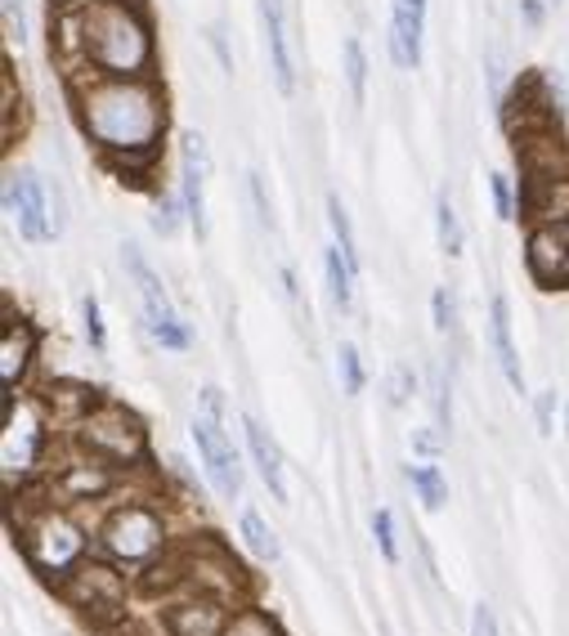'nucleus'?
<instances>
[{"label":"nucleus","mask_w":569,"mask_h":636,"mask_svg":"<svg viewBox=\"0 0 569 636\" xmlns=\"http://www.w3.org/2000/svg\"><path fill=\"white\" fill-rule=\"evenodd\" d=\"M525 19H529V23H538V19H543V10L534 6V0H525Z\"/></svg>","instance_id":"nucleus-37"},{"label":"nucleus","mask_w":569,"mask_h":636,"mask_svg":"<svg viewBox=\"0 0 569 636\" xmlns=\"http://www.w3.org/2000/svg\"><path fill=\"white\" fill-rule=\"evenodd\" d=\"M77 45L99 77L139 82L153 67V36L135 0H90L73 14Z\"/></svg>","instance_id":"nucleus-2"},{"label":"nucleus","mask_w":569,"mask_h":636,"mask_svg":"<svg viewBox=\"0 0 569 636\" xmlns=\"http://www.w3.org/2000/svg\"><path fill=\"white\" fill-rule=\"evenodd\" d=\"M243 542L251 547V556L256 560H278V533L265 525V516L260 511H243Z\"/></svg>","instance_id":"nucleus-22"},{"label":"nucleus","mask_w":569,"mask_h":636,"mask_svg":"<svg viewBox=\"0 0 569 636\" xmlns=\"http://www.w3.org/2000/svg\"><path fill=\"white\" fill-rule=\"evenodd\" d=\"M117 484V471L99 457H82V462H67L54 479L50 493L58 503H86V498H104V493Z\"/></svg>","instance_id":"nucleus-13"},{"label":"nucleus","mask_w":569,"mask_h":636,"mask_svg":"<svg viewBox=\"0 0 569 636\" xmlns=\"http://www.w3.org/2000/svg\"><path fill=\"white\" fill-rule=\"evenodd\" d=\"M529 278L547 292H569V216H551L534 225L525 247Z\"/></svg>","instance_id":"nucleus-9"},{"label":"nucleus","mask_w":569,"mask_h":636,"mask_svg":"<svg viewBox=\"0 0 569 636\" xmlns=\"http://www.w3.org/2000/svg\"><path fill=\"white\" fill-rule=\"evenodd\" d=\"M41 444H45V417L32 399H10V417H6V435H0V471L6 484H23L36 462H41Z\"/></svg>","instance_id":"nucleus-6"},{"label":"nucleus","mask_w":569,"mask_h":636,"mask_svg":"<svg viewBox=\"0 0 569 636\" xmlns=\"http://www.w3.org/2000/svg\"><path fill=\"white\" fill-rule=\"evenodd\" d=\"M471 636H497V614H493V605H475V614H471Z\"/></svg>","instance_id":"nucleus-31"},{"label":"nucleus","mask_w":569,"mask_h":636,"mask_svg":"<svg viewBox=\"0 0 569 636\" xmlns=\"http://www.w3.org/2000/svg\"><path fill=\"white\" fill-rule=\"evenodd\" d=\"M23 556L50 579H67L86 560V533L73 516H63L54 507H45L36 520L23 525Z\"/></svg>","instance_id":"nucleus-4"},{"label":"nucleus","mask_w":569,"mask_h":636,"mask_svg":"<svg viewBox=\"0 0 569 636\" xmlns=\"http://www.w3.org/2000/svg\"><path fill=\"white\" fill-rule=\"evenodd\" d=\"M336 373H341V390H345V395H359V390H364L359 349H354V345H341V349H336Z\"/></svg>","instance_id":"nucleus-27"},{"label":"nucleus","mask_w":569,"mask_h":636,"mask_svg":"<svg viewBox=\"0 0 569 636\" xmlns=\"http://www.w3.org/2000/svg\"><path fill=\"white\" fill-rule=\"evenodd\" d=\"M99 542L104 551L117 560V564H130V570H149V564L167 551V525L153 507L144 503H126L117 507L104 529H99Z\"/></svg>","instance_id":"nucleus-3"},{"label":"nucleus","mask_w":569,"mask_h":636,"mask_svg":"<svg viewBox=\"0 0 569 636\" xmlns=\"http://www.w3.org/2000/svg\"><path fill=\"white\" fill-rule=\"evenodd\" d=\"M121 260H126V269H130V278H135V292H139V301H144V323H149V332H153V341L162 345V349H189V327L180 323V314H175V305H171V297H167V288H162V278L149 269V260L139 256L130 242L121 247Z\"/></svg>","instance_id":"nucleus-7"},{"label":"nucleus","mask_w":569,"mask_h":636,"mask_svg":"<svg viewBox=\"0 0 569 636\" xmlns=\"http://www.w3.org/2000/svg\"><path fill=\"white\" fill-rule=\"evenodd\" d=\"M390 386H395V390H390V399H395V403H404V399H408V386H412V381H408V373H404V368H395Z\"/></svg>","instance_id":"nucleus-35"},{"label":"nucleus","mask_w":569,"mask_h":636,"mask_svg":"<svg viewBox=\"0 0 569 636\" xmlns=\"http://www.w3.org/2000/svg\"><path fill=\"white\" fill-rule=\"evenodd\" d=\"M323 269H328V292H332V301H336L341 310H350V301H354V265L345 260V251H341L336 242L328 247Z\"/></svg>","instance_id":"nucleus-21"},{"label":"nucleus","mask_w":569,"mask_h":636,"mask_svg":"<svg viewBox=\"0 0 569 636\" xmlns=\"http://www.w3.org/2000/svg\"><path fill=\"white\" fill-rule=\"evenodd\" d=\"M345 82H350V95H354V99H364V86H368V58H364L359 36H345Z\"/></svg>","instance_id":"nucleus-26"},{"label":"nucleus","mask_w":569,"mask_h":636,"mask_svg":"<svg viewBox=\"0 0 569 636\" xmlns=\"http://www.w3.org/2000/svg\"><path fill=\"white\" fill-rule=\"evenodd\" d=\"M193 444H197V462L211 479V488L221 493V498H243V457L234 449V440L225 435V427L211 412H202L193 421Z\"/></svg>","instance_id":"nucleus-8"},{"label":"nucleus","mask_w":569,"mask_h":636,"mask_svg":"<svg viewBox=\"0 0 569 636\" xmlns=\"http://www.w3.org/2000/svg\"><path fill=\"white\" fill-rule=\"evenodd\" d=\"M6 206H10V216L19 225V234L28 242H45L54 234L50 225V211H45V188L32 171H14L10 184H6Z\"/></svg>","instance_id":"nucleus-11"},{"label":"nucleus","mask_w":569,"mask_h":636,"mask_svg":"<svg viewBox=\"0 0 569 636\" xmlns=\"http://www.w3.org/2000/svg\"><path fill=\"white\" fill-rule=\"evenodd\" d=\"M421 32H426V0H395L390 58H395V67H404V73L421 63Z\"/></svg>","instance_id":"nucleus-14"},{"label":"nucleus","mask_w":569,"mask_h":636,"mask_svg":"<svg viewBox=\"0 0 569 636\" xmlns=\"http://www.w3.org/2000/svg\"><path fill=\"white\" fill-rule=\"evenodd\" d=\"M180 162H184V216L193 220L197 234H206V197H202V184H206V144L202 134H184V149H180Z\"/></svg>","instance_id":"nucleus-17"},{"label":"nucleus","mask_w":569,"mask_h":636,"mask_svg":"<svg viewBox=\"0 0 569 636\" xmlns=\"http://www.w3.org/2000/svg\"><path fill=\"white\" fill-rule=\"evenodd\" d=\"M153 225H158V234H175V225H180V216H175V202H167V197H162V206H158Z\"/></svg>","instance_id":"nucleus-34"},{"label":"nucleus","mask_w":569,"mask_h":636,"mask_svg":"<svg viewBox=\"0 0 569 636\" xmlns=\"http://www.w3.org/2000/svg\"><path fill=\"white\" fill-rule=\"evenodd\" d=\"M221 636H282V627L265 614V610H238V614H229V623H225V632Z\"/></svg>","instance_id":"nucleus-23"},{"label":"nucleus","mask_w":569,"mask_h":636,"mask_svg":"<svg viewBox=\"0 0 569 636\" xmlns=\"http://www.w3.org/2000/svg\"><path fill=\"white\" fill-rule=\"evenodd\" d=\"M538 427L551 431V395H543V403H538Z\"/></svg>","instance_id":"nucleus-36"},{"label":"nucleus","mask_w":569,"mask_h":636,"mask_svg":"<svg viewBox=\"0 0 569 636\" xmlns=\"http://www.w3.org/2000/svg\"><path fill=\"white\" fill-rule=\"evenodd\" d=\"M431 305H436V327H440V332H449V327H453V297L440 288V292L431 297Z\"/></svg>","instance_id":"nucleus-33"},{"label":"nucleus","mask_w":569,"mask_h":636,"mask_svg":"<svg viewBox=\"0 0 569 636\" xmlns=\"http://www.w3.org/2000/svg\"><path fill=\"white\" fill-rule=\"evenodd\" d=\"M6 23H10V36L23 45V41H28V23H23V0H6Z\"/></svg>","instance_id":"nucleus-32"},{"label":"nucleus","mask_w":569,"mask_h":636,"mask_svg":"<svg viewBox=\"0 0 569 636\" xmlns=\"http://www.w3.org/2000/svg\"><path fill=\"white\" fill-rule=\"evenodd\" d=\"M32 355H36V332L32 323L23 319H10L6 323V336H0V381H6L10 395H19L28 368H32Z\"/></svg>","instance_id":"nucleus-16"},{"label":"nucleus","mask_w":569,"mask_h":636,"mask_svg":"<svg viewBox=\"0 0 569 636\" xmlns=\"http://www.w3.org/2000/svg\"><path fill=\"white\" fill-rule=\"evenodd\" d=\"M77 112H82V126L95 144L117 162H153V149L167 130V108H162V95L139 77V82H126V77H99L95 86H86L77 95Z\"/></svg>","instance_id":"nucleus-1"},{"label":"nucleus","mask_w":569,"mask_h":636,"mask_svg":"<svg viewBox=\"0 0 569 636\" xmlns=\"http://www.w3.org/2000/svg\"><path fill=\"white\" fill-rule=\"evenodd\" d=\"M489 188H493V206H497V216L512 220V216H516V202H512V184H507V175H489Z\"/></svg>","instance_id":"nucleus-29"},{"label":"nucleus","mask_w":569,"mask_h":636,"mask_svg":"<svg viewBox=\"0 0 569 636\" xmlns=\"http://www.w3.org/2000/svg\"><path fill=\"white\" fill-rule=\"evenodd\" d=\"M408 484L417 488V498H421V507L426 511H440L444 507V498H449V484H444V475L431 466V462H408Z\"/></svg>","instance_id":"nucleus-20"},{"label":"nucleus","mask_w":569,"mask_h":636,"mask_svg":"<svg viewBox=\"0 0 569 636\" xmlns=\"http://www.w3.org/2000/svg\"><path fill=\"white\" fill-rule=\"evenodd\" d=\"M82 319H86V336H90V345L104 349L108 341H104V319H99V301H95V297L82 301Z\"/></svg>","instance_id":"nucleus-30"},{"label":"nucleus","mask_w":569,"mask_h":636,"mask_svg":"<svg viewBox=\"0 0 569 636\" xmlns=\"http://www.w3.org/2000/svg\"><path fill=\"white\" fill-rule=\"evenodd\" d=\"M77 427H82L86 453L108 466H135L144 457V427H139V417L126 412L121 403H90Z\"/></svg>","instance_id":"nucleus-5"},{"label":"nucleus","mask_w":569,"mask_h":636,"mask_svg":"<svg viewBox=\"0 0 569 636\" xmlns=\"http://www.w3.org/2000/svg\"><path fill=\"white\" fill-rule=\"evenodd\" d=\"M436 229H440V247H444L449 256H462V220H458L449 193L436 202Z\"/></svg>","instance_id":"nucleus-25"},{"label":"nucleus","mask_w":569,"mask_h":636,"mask_svg":"<svg viewBox=\"0 0 569 636\" xmlns=\"http://www.w3.org/2000/svg\"><path fill=\"white\" fill-rule=\"evenodd\" d=\"M373 542H377V551L386 556V564H395L399 560V542H395V516L382 507V511H373Z\"/></svg>","instance_id":"nucleus-28"},{"label":"nucleus","mask_w":569,"mask_h":636,"mask_svg":"<svg viewBox=\"0 0 569 636\" xmlns=\"http://www.w3.org/2000/svg\"><path fill=\"white\" fill-rule=\"evenodd\" d=\"M225 623H229V614L221 610V596H211V592L180 596L162 610V627L171 636H221Z\"/></svg>","instance_id":"nucleus-12"},{"label":"nucleus","mask_w":569,"mask_h":636,"mask_svg":"<svg viewBox=\"0 0 569 636\" xmlns=\"http://www.w3.org/2000/svg\"><path fill=\"white\" fill-rule=\"evenodd\" d=\"M243 431H247V449H251V462H256L260 479L269 484L273 503H288V475H282V453H278V444L265 435V427H260L256 417H243Z\"/></svg>","instance_id":"nucleus-19"},{"label":"nucleus","mask_w":569,"mask_h":636,"mask_svg":"<svg viewBox=\"0 0 569 636\" xmlns=\"http://www.w3.org/2000/svg\"><path fill=\"white\" fill-rule=\"evenodd\" d=\"M565 435H569V417H565Z\"/></svg>","instance_id":"nucleus-38"},{"label":"nucleus","mask_w":569,"mask_h":636,"mask_svg":"<svg viewBox=\"0 0 569 636\" xmlns=\"http://www.w3.org/2000/svg\"><path fill=\"white\" fill-rule=\"evenodd\" d=\"M260 28H265V50H269V67L282 95L297 90V67L288 54V23H282V0H260Z\"/></svg>","instance_id":"nucleus-15"},{"label":"nucleus","mask_w":569,"mask_h":636,"mask_svg":"<svg viewBox=\"0 0 569 636\" xmlns=\"http://www.w3.org/2000/svg\"><path fill=\"white\" fill-rule=\"evenodd\" d=\"M58 592L86 614H121V605H126V579L108 560H82L77 570L58 583Z\"/></svg>","instance_id":"nucleus-10"},{"label":"nucleus","mask_w":569,"mask_h":636,"mask_svg":"<svg viewBox=\"0 0 569 636\" xmlns=\"http://www.w3.org/2000/svg\"><path fill=\"white\" fill-rule=\"evenodd\" d=\"M328 225H332V242L345 251V260L354 265V273H359V247H354V229H350V216L341 197H328Z\"/></svg>","instance_id":"nucleus-24"},{"label":"nucleus","mask_w":569,"mask_h":636,"mask_svg":"<svg viewBox=\"0 0 569 636\" xmlns=\"http://www.w3.org/2000/svg\"><path fill=\"white\" fill-rule=\"evenodd\" d=\"M489 336H493L497 368H503V377L512 381V390H525V368H520L516 341H512V310H507V297H493V301H489Z\"/></svg>","instance_id":"nucleus-18"}]
</instances>
